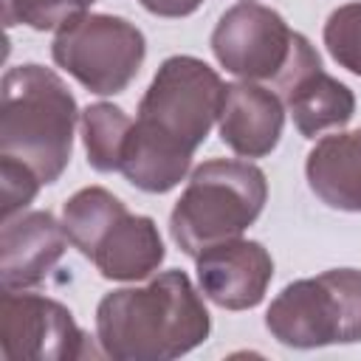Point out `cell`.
I'll return each mask as SVG.
<instances>
[{
	"mask_svg": "<svg viewBox=\"0 0 361 361\" xmlns=\"http://www.w3.org/2000/svg\"><path fill=\"white\" fill-rule=\"evenodd\" d=\"M223 87L217 71L197 56L164 59L138 102L118 172L149 195L175 189L220 116Z\"/></svg>",
	"mask_w": 361,
	"mask_h": 361,
	"instance_id": "obj_1",
	"label": "cell"
},
{
	"mask_svg": "<svg viewBox=\"0 0 361 361\" xmlns=\"http://www.w3.org/2000/svg\"><path fill=\"white\" fill-rule=\"evenodd\" d=\"M209 330V310L178 268L147 285L110 290L96 307V338L116 361H172L200 347Z\"/></svg>",
	"mask_w": 361,
	"mask_h": 361,
	"instance_id": "obj_2",
	"label": "cell"
},
{
	"mask_svg": "<svg viewBox=\"0 0 361 361\" xmlns=\"http://www.w3.org/2000/svg\"><path fill=\"white\" fill-rule=\"evenodd\" d=\"M0 96V155L31 166L42 183L59 180L82 116L68 85L51 68L23 62L6 71Z\"/></svg>",
	"mask_w": 361,
	"mask_h": 361,
	"instance_id": "obj_3",
	"label": "cell"
},
{
	"mask_svg": "<svg viewBox=\"0 0 361 361\" xmlns=\"http://www.w3.org/2000/svg\"><path fill=\"white\" fill-rule=\"evenodd\" d=\"M268 180L251 161L212 158L203 161L169 214V237L186 254L240 237L265 209Z\"/></svg>",
	"mask_w": 361,
	"mask_h": 361,
	"instance_id": "obj_4",
	"label": "cell"
},
{
	"mask_svg": "<svg viewBox=\"0 0 361 361\" xmlns=\"http://www.w3.org/2000/svg\"><path fill=\"white\" fill-rule=\"evenodd\" d=\"M62 226L104 279H149L166 257L158 226L147 214H133L104 186H85L62 206Z\"/></svg>",
	"mask_w": 361,
	"mask_h": 361,
	"instance_id": "obj_5",
	"label": "cell"
},
{
	"mask_svg": "<svg viewBox=\"0 0 361 361\" xmlns=\"http://www.w3.org/2000/svg\"><path fill=\"white\" fill-rule=\"evenodd\" d=\"M265 327L296 350L361 341V271L330 268L285 285L265 313Z\"/></svg>",
	"mask_w": 361,
	"mask_h": 361,
	"instance_id": "obj_6",
	"label": "cell"
},
{
	"mask_svg": "<svg viewBox=\"0 0 361 361\" xmlns=\"http://www.w3.org/2000/svg\"><path fill=\"white\" fill-rule=\"evenodd\" d=\"M54 62L96 96H116L138 76L147 39L141 28L116 14H82L56 31Z\"/></svg>",
	"mask_w": 361,
	"mask_h": 361,
	"instance_id": "obj_7",
	"label": "cell"
},
{
	"mask_svg": "<svg viewBox=\"0 0 361 361\" xmlns=\"http://www.w3.org/2000/svg\"><path fill=\"white\" fill-rule=\"evenodd\" d=\"M296 34L279 11L259 3L231 6L212 31L214 59L245 82H276L290 62Z\"/></svg>",
	"mask_w": 361,
	"mask_h": 361,
	"instance_id": "obj_8",
	"label": "cell"
},
{
	"mask_svg": "<svg viewBox=\"0 0 361 361\" xmlns=\"http://www.w3.org/2000/svg\"><path fill=\"white\" fill-rule=\"evenodd\" d=\"M0 344L6 358L71 361L87 355V336L65 305L6 288L0 296Z\"/></svg>",
	"mask_w": 361,
	"mask_h": 361,
	"instance_id": "obj_9",
	"label": "cell"
},
{
	"mask_svg": "<svg viewBox=\"0 0 361 361\" xmlns=\"http://www.w3.org/2000/svg\"><path fill=\"white\" fill-rule=\"evenodd\" d=\"M282 104L293 116L296 130L305 138H316L324 130L344 127L355 116L353 90L336 76L324 73L322 59L305 34H296L290 62L274 82Z\"/></svg>",
	"mask_w": 361,
	"mask_h": 361,
	"instance_id": "obj_10",
	"label": "cell"
},
{
	"mask_svg": "<svg viewBox=\"0 0 361 361\" xmlns=\"http://www.w3.org/2000/svg\"><path fill=\"white\" fill-rule=\"evenodd\" d=\"M200 293L223 310H251L265 299L274 259L257 240L231 237L195 257Z\"/></svg>",
	"mask_w": 361,
	"mask_h": 361,
	"instance_id": "obj_11",
	"label": "cell"
},
{
	"mask_svg": "<svg viewBox=\"0 0 361 361\" xmlns=\"http://www.w3.org/2000/svg\"><path fill=\"white\" fill-rule=\"evenodd\" d=\"M65 226L42 209L20 212L3 220L0 231V279L6 290H28L56 268L68 248Z\"/></svg>",
	"mask_w": 361,
	"mask_h": 361,
	"instance_id": "obj_12",
	"label": "cell"
},
{
	"mask_svg": "<svg viewBox=\"0 0 361 361\" xmlns=\"http://www.w3.org/2000/svg\"><path fill=\"white\" fill-rule=\"evenodd\" d=\"M285 127L282 99L257 82H231L223 87L217 130L223 144L240 158H265L276 149Z\"/></svg>",
	"mask_w": 361,
	"mask_h": 361,
	"instance_id": "obj_13",
	"label": "cell"
},
{
	"mask_svg": "<svg viewBox=\"0 0 361 361\" xmlns=\"http://www.w3.org/2000/svg\"><path fill=\"white\" fill-rule=\"evenodd\" d=\"M313 195L338 212H361V130L322 135L305 161Z\"/></svg>",
	"mask_w": 361,
	"mask_h": 361,
	"instance_id": "obj_14",
	"label": "cell"
},
{
	"mask_svg": "<svg viewBox=\"0 0 361 361\" xmlns=\"http://www.w3.org/2000/svg\"><path fill=\"white\" fill-rule=\"evenodd\" d=\"M79 121H82L87 164L96 172H118L127 135L133 130V118L110 102H96L82 110Z\"/></svg>",
	"mask_w": 361,
	"mask_h": 361,
	"instance_id": "obj_15",
	"label": "cell"
},
{
	"mask_svg": "<svg viewBox=\"0 0 361 361\" xmlns=\"http://www.w3.org/2000/svg\"><path fill=\"white\" fill-rule=\"evenodd\" d=\"M93 0H3L6 25H28L34 31H62L87 14Z\"/></svg>",
	"mask_w": 361,
	"mask_h": 361,
	"instance_id": "obj_16",
	"label": "cell"
},
{
	"mask_svg": "<svg viewBox=\"0 0 361 361\" xmlns=\"http://www.w3.org/2000/svg\"><path fill=\"white\" fill-rule=\"evenodd\" d=\"M322 37L330 56L350 73L361 76V3H344L330 11Z\"/></svg>",
	"mask_w": 361,
	"mask_h": 361,
	"instance_id": "obj_17",
	"label": "cell"
},
{
	"mask_svg": "<svg viewBox=\"0 0 361 361\" xmlns=\"http://www.w3.org/2000/svg\"><path fill=\"white\" fill-rule=\"evenodd\" d=\"M42 180L37 172L14 158L0 155V195H3V220L20 214L39 192Z\"/></svg>",
	"mask_w": 361,
	"mask_h": 361,
	"instance_id": "obj_18",
	"label": "cell"
},
{
	"mask_svg": "<svg viewBox=\"0 0 361 361\" xmlns=\"http://www.w3.org/2000/svg\"><path fill=\"white\" fill-rule=\"evenodd\" d=\"M155 17H189L195 14L203 0H138Z\"/></svg>",
	"mask_w": 361,
	"mask_h": 361,
	"instance_id": "obj_19",
	"label": "cell"
},
{
	"mask_svg": "<svg viewBox=\"0 0 361 361\" xmlns=\"http://www.w3.org/2000/svg\"><path fill=\"white\" fill-rule=\"evenodd\" d=\"M93 3H96V0H93Z\"/></svg>",
	"mask_w": 361,
	"mask_h": 361,
	"instance_id": "obj_20",
	"label": "cell"
}]
</instances>
